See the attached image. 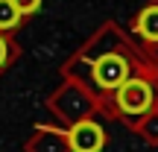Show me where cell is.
<instances>
[{"label":"cell","mask_w":158,"mask_h":152,"mask_svg":"<svg viewBox=\"0 0 158 152\" xmlns=\"http://www.w3.org/2000/svg\"><path fill=\"white\" fill-rule=\"evenodd\" d=\"M12 3L18 6V12H21V15H32V12H38L41 0H12Z\"/></svg>","instance_id":"cell-6"},{"label":"cell","mask_w":158,"mask_h":152,"mask_svg":"<svg viewBox=\"0 0 158 152\" xmlns=\"http://www.w3.org/2000/svg\"><path fill=\"white\" fill-rule=\"evenodd\" d=\"M114 100H117V108L123 114H132V117H141L149 108L155 105V88L147 79H126L117 91H114Z\"/></svg>","instance_id":"cell-1"},{"label":"cell","mask_w":158,"mask_h":152,"mask_svg":"<svg viewBox=\"0 0 158 152\" xmlns=\"http://www.w3.org/2000/svg\"><path fill=\"white\" fill-rule=\"evenodd\" d=\"M135 32L141 35L143 41H152V44H158V3L147 6V9L138 15V21H135Z\"/></svg>","instance_id":"cell-4"},{"label":"cell","mask_w":158,"mask_h":152,"mask_svg":"<svg viewBox=\"0 0 158 152\" xmlns=\"http://www.w3.org/2000/svg\"><path fill=\"white\" fill-rule=\"evenodd\" d=\"M21 12H18V6L12 3V0H0V32H6V29H15L18 23H21Z\"/></svg>","instance_id":"cell-5"},{"label":"cell","mask_w":158,"mask_h":152,"mask_svg":"<svg viewBox=\"0 0 158 152\" xmlns=\"http://www.w3.org/2000/svg\"><path fill=\"white\" fill-rule=\"evenodd\" d=\"M6 62H9V41L0 35V68H3Z\"/></svg>","instance_id":"cell-7"},{"label":"cell","mask_w":158,"mask_h":152,"mask_svg":"<svg viewBox=\"0 0 158 152\" xmlns=\"http://www.w3.org/2000/svg\"><path fill=\"white\" fill-rule=\"evenodd\" d=\"M129 73H132L129 62H126L123 56H117V53H108V56L97 59V64H94V79H97V85L106 88V91H117L126 79H132Z\"/></svg>","instance_id":"cell-2"},{"label":"cell","mask_w":158,"mask_h":152,"mask_svg":"<svg viewBox=\"0 0 158 152\" xmlns=\"http://www.w3.org/2000/svg\"><path fill=\"white\" fill-rule=\"evenodd\" d=\"M68 146L73 152H102L106 146V132L94 120H82L68 132Z\"/></svg>","instance_id":"cell-3"}]
</instances>
